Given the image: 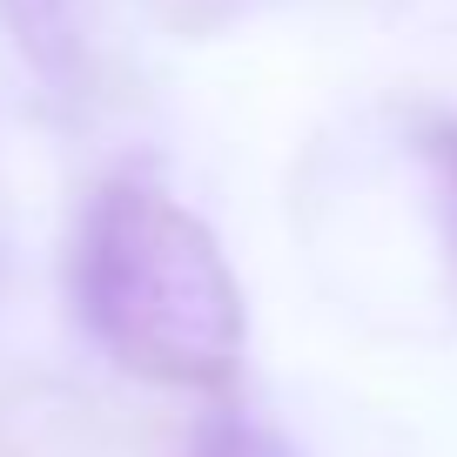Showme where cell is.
<instances>
[{
    "label": "cell",
    "mask_w": 457,
    "mask_h": 457,
    "mask_svg": "<svg viewBox=\"0 0 457 457\" xmlns=\"http://www.w3.org/2000/svg\"><path fill=\"white\" fill-rule=\"evenodd\" d=\"M0 7H7V28H14L21 54H28L47 81H74V68H81L74 0H0Z\"/></svg>",
    "instance_id": "7a4b0ae2"
},
{
    "label": "cell",
    "mask_w": 457,
    "mask_h": 457,
    "mask_svg": "<svg viewBox=\"0 0 457 457\" xmlns=\"http://www.w3.org/2000/svg\"><path fill=\"white\" fill-rule=\"evenodd\" d=\"M87 337L148 384L215 390L243 363V289L209 228L148 182H108L74 236Z\"/></svg>",
    "instance_id": "6da1fadb"
},
{
    "label": "cell",
    "mask_w": 457,
    "mask_h": 457,
    "mask_svg": "<svg viewBox=\"0 0 457 457\" xmlns=\"http://www.w3.org/2000/svg\"><path fill=\"white\" fill-rule=\"evenodd\" d=\"M424 162L437 175V195H444V236H451V256H457V121L437 114L424 129Z\"/></svg>",
    "instance_id": "3957f363"
},
{
    "label": "cell",
    "mask_w": 457,
    "mask_h": 457,
    "mask_svg": "<svg viewBox=\"0 0 457 457\" xmlns=\"http://www.w3.org/2000/svg\"><path fill=\"white\" fill-rule=\"evenodd\" d=\"M202 457H276V451H270V437L228 424V430H215V437H202Z\"/></svg>",
    "instance_id": "277c9868"
}]
</instances>
